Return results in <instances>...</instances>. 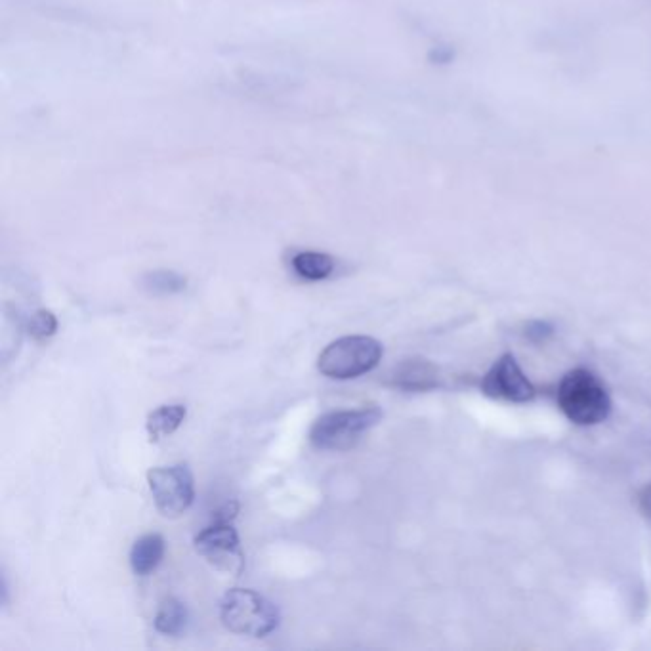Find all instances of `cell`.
Returning a JSON list of instances; mask_svg holds the SVG:
<instances>
[{"label":"cell","instance_id":"6da1fadb","mask_svg":"<svg viewBox=\"0 0 651 651\" xmlns=\"http://www.w3.org/2000/svg\"><path fill=\"white\" fill-rule=\"evenodd\" d=\"M558 405L567 419L579 426H594L608 419L611 398L604 382L587 369H573L558 386Z\"/></svg>","mask_w":651,"mask_h":651},{"label":"cell","instance_id":"7a4b0ae2","mask_svg":"<svg viewBox=\"0 0 651 651\" xmlns=\"http://www.w3.org/2000/svg\"><path fill=\"white\" fill-rule=\"evenodd\" d=\"M220 619L226 629L264 638L279 627V609L262 594L249 588H231L220 602Z\"/></svg>","mask_w":651,"mask_h":651},{"label":"cell","instance_id":"3957f363","mask_svg":"<svg viewBox=\"0 0 651 651\" xmlns=\"http://www.w3.org/2000/svg\"><path fill=\"white\" fill-rule=\"evenodd\" d=\"M380 419L382 411L377 405L354 411H333L315 420L310 441L319 451H348L354 449Z\"/></svg>","mask_w":651,"mask_h":651},{"label":"cell","instance_id":"277c9868","mask_svg":"<svg viewBox=\"0 0 651 651\" xmlns=\"http://www.w3.org/2000/svg\"><path fill=\"white\" fill-rule=\"evenodd\" d=\"M382 354L384 348L373 336H342L321 352L317 367L325 377L350 380L371 373Z\"/></svg>","mask_w":651,"mask_h":651},{"label":"cell","instance_id":"5b68a950","mask_svg":"<svg viewBox=\"0 0 651 651\" xmlns=\"http://www.w3.org/2000/svg\"><path fill=\"white\" fill-rule=\"evenodd\" d=\"M147 483L157 510L165 518L182 516L195 499V482L188 464L151 468Z\"/></svg>","mask_w":651,"mask_h":651},{"label":"cell","instance_id":"8992f818","mask_svg":"<svg viewBox=\"0 0 651 651\" xmlns=\"http://www.w3.org/2000/svg\"><path fill=\"white\" fill-rule=\"evenodd\" d=\"M193 545L210 566L230 575H241L245 567V554L233 522L212 520L209 527L195 535Z\"/></svg>","mask_w":651,"mask_h":651},{"label":"cell","instance_id":"52a82bcc","mask_svg":"<svg viewBox=\"0 0 651 651\" xmlns=\"http://www.w3.org/2000/svg\"><path fill=\"white\" fill-rule=\"evenodd\" d=\"M482 392L491 399L510 401V403H527L537 396L535 386L525 377L516 357L504 354L493 367L483 375Z\"/></svg>","mask_w":651,"mask_h":651},{"label":"cell","instance_id":"ba28073f","mask_svg":"<svg viewBox=\"0 0 651 651\" xmlns=\"http://www.w3.org/2000/svg\"><path fill=\"white\" fill-rule=\"evenodd\" d=\"M384 384L403 392H428L440 386V371L428 359H403L386 375Z\"/></svg>","mask_w":651,"mask_h":651},{"label":"cell","instance_id":"9c48e42d","mask_svg":"<svg viewBox=\"0 0 651 651\" xmlns=\"http://www.w3.org/2000/svg\"><path fill=\"white\" fill-rule=\"evenodd\" d=\"M167 543L159 533H149L138 539L130 550V566L140 577L153 573L165 558Z\"/></svg>","mask_w":651,"mask_h":651},{"label":"cell","instance_id":"30bf717a","mask_svg":"<svg viewBox=\"0 0 651 651\" xmlns=\"http://www.w3.org/2000/svg\"><path fill=\"white\" fill-rule=\"evenodd\" d=\"M186 415H188V409L182 403L161 405L159 409L151 411L146 422L149 440H165L168 436H172L182 426V422L186 420Z\"/></svg>","mask_w":651,"mask_h":651},{"label":"cell","instance_id":"8fae6325","mask_svg":"<svg viewBox=\"0 0 651 651\" xmlns=\"http://www.w3.org/2000/svg\"><path fill=\"white\" fill-rule=\"evenodd\" d=\"M294 273L308 281H323L335 272L336 262L327 252L300 251L291 258Z\"/></svg>","mask_w":651,"mask_h":651},{"label":"cell","instance_id":"7c38bea8","mask_svg":"<svg viewBox=\"0 0 651 651\" xmlns=\"http://www.w3.org/2000/svg\"><path fill=\"white\" fill-rule=\"evenodd\" d=\"M188 609L178 598H165L155 615V629L165 636H178L186 629Z\"/></svg>","mask_w":651,"mask_h":651},{"label":"cell","instance_id":"4fadbf2b","mask_svg":"<svg viewBox=\"0 0 651 651\" xmlns=\"http://www.w3.org/2000/svg\"><path fill=\"white\" fill-rule=\"evenodd\" d=\"M188 281L184 275L172 270H157L144 277V289L153 294H176L186 289Z\"/></svg>","mask_w":651,"mask_h":651},{"label":"cell","instance_id":"5bb4252c","mask_svg":"<svg viewBox=\"0 0 651 651\" xmlns=\"http://www.w3.org/2000/svg\"><path fill=\"white\" fill-rule=\"evenodd\" d=\"M58 331V319L56 315L48 310H39L31 315L29 319V333L35 340H44L50 338Z\"/></svg>","mask_w":651,"mask_h":651},{"label":"cell","instance_id":"9a60e30c","mask_svg":"<svg viewBox=\"0 0 651 651\" xmlns=\"http://www.w3.org/2000/svg\"><path fill=\"white\" fill-rule=\"evenodd\" d=\"M554 333V327L548 321H531L525 327V336L533 342H543L548 336Z\"/></svg>","mask_w":651,"mask_h":651},{"label":"cell","instance_id":"2e32d148","mask_svg":"<svg viewBox=\"0 0 651 651\" xmlns=\"http://www.w3.org/2000/svg\"><path fill=\"white\" fill-rule=\"evenodd\" d=\"M430 60L434 63H449L453 60V50H451L449 46H445V48H443V46H438V48L432 50Z\"/></svg>","mask_w":651,"mask_h":651},{"label":"cell","instance_id":"e0dca14e","mask_svg":"<svg viewBox=\"0 0 651 651\" xmlns=\"http://www.w3.org/2000/svg\"><path fill=\"white\" fill-rule=\"evenodd\" d=\"M638 503H640V510H642V514L651 520V485L642 491V495H640V501H638Z\"/></svg>","mask_w":651,"mask_h":651}]
</instances>
